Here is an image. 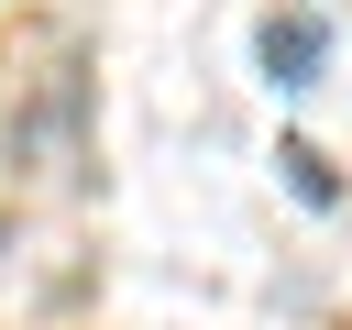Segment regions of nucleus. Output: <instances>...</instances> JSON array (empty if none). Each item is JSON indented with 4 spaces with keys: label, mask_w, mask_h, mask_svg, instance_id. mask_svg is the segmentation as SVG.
Returning <instances> with one entry per match:
<instances>
[{
    "label": "nucleus",
    "mask_w": 352,
    "mask_h": 330,
    "mask_svg": "<svg viewBox=\"0 0 352 330\" xmlns=\"http://www.w3.org/2000/svg\"><path fill=\"white\" fill-rule=\"evenodd\" d=\"M308 66H319V11L264 22V77H275V88H308Z\"/></svg>",
    "instance_id": "obj_3"
},
{
    "label": "nucleus",
    "mask_w": 352,
    "mask_h": 330,
    "mask_svg": "<svg viewBox=\"0 0 352 330\" xmlns=\"http://www.w3.org/2000/svg\"><path fill=\"white\" fill-rule=\"evenodd\" d=\"M88 242L66 231V220H44V209H22V220H0V319H66L77 297H88Z\"/></svg>",
    "instance_id": "obj_2"
},
{
    "label": "nucleus",
    "mask_w": 352,
    "mask_h": 330,
    "mask_svg": "<svg viewBox=\"0 0 352 330\" xmlns=\"http://www.w3.org/2000/svg\"><path fill=\"white\" fill-rule=\"evenodd\" d=\"M0 143H11V165L33 187H77L88 176V77H77V44L66 33H33V77L0 88Z\"/></svg>",
    "instance_id": "obj_1"
}]
</instances>
